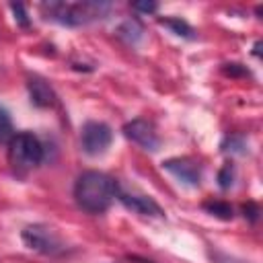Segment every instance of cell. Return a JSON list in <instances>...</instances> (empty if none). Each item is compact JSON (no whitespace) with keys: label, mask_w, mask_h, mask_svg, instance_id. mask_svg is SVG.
I'll return each mask as SVG.
<instances>
[{"label":"cell","mask_w":263,"mask_h":263,"mask_svg":"<svg viewBox=\"0 0 263 263\" xmlns=\"http://www.w3.org/2000/svg\"><path fill=\"white\" fill-rule=\"evenodd\" d=\"M117 37L121 41H125L127 45H138L142 41V37H144V27L136 18H129V21H125V23L119 25Z\"/></svg>","instance_id":"10"},{"label":"cell","mask_w":263,"mask_h":263,"mask_svg":"<svg viewBox=\"0 0 263 263\" xmlns=\"http://www.w3.org/2000/svg\"><path fill=\"white\" fill-rule=\"evenodd\" d=\"M224 74L236 76V74H247V70L240 68V64H226V66H224Z\"/></svg>","instance_id":"20"},{"label":"cell","mask_w":263,"mask_h":263,"mask_svg":"<svg viewBox=\"0 0 263 263\" xmlns=\"http://www.w3.org/2000/svg\"><path fill=\"white\" fill-rule=\"evenodd\" d=\"M119 195L113 177L101 171H84L74 183V201L86 214H103Z\"/></svg>","instance_id":"1"},{"label":"cell","mask_w":263,"mask_h":263,"mask_svg":"<svg viewBox=\"0 0 263 263\" xmlns=\"http://www.w3.org/2000/svg\"><path fill=\"white\" fill-rule=\"evenodd\" d=\"M27 90H29L31 103H33L35 107H39V109H49V107H53V105L58 103V97H55L53 88H51L45 80H41V78H37V76L29 78Z\"/></svg>","instance_id":"9"},{"label":"cell","mask_w":263,"mask_h":263,"mask_svg":"<svg viewBox=\"0 0 263 263\" xmlns=\"http://www.w3.org/2000/svg\"><path fill=\"white\" fill-rule=\"evenodd\" d=\"M242 212H245V218H249L251 222H257V218H259V208H257L255 203L242 205Z\"/></svg>","instance_id":"19"},{"label":"cell","mask_w":263,"mask_h":263,"mask_svg":"<svg viewBox=\"0 0 263 263\" xmlns=\"http://www.w3.org/2000/svg\"><path fill=\"white\" fill-rule=\"evenodd\" d=\"M132 8H134V10H138V12L152 14V12H156L158 4H156V2H132Z\"/></svg>","instance_id":"18"},{"label":"cell","mask_w":263,"mask_h":263,"mask_svg":"<svg viewBox=\"0 0 263 263\" xmlns=\"http://www.w3.org/2000/svg\"><path fill=\"white\" fill-rule=\"evenodd\" d=\"M12 136H14V127H12L10 113L0 105V144H8Z\"/></svg>","instance_id":"14"},{"label":"cell","mask_w":263,"mask_h":263,"mask_svg":"<svg viewBox=\"0 0 263 263\" xmlns=\"http://www.w3.org/2000/svg\"><path fill=\"white\" fill-rule=\"evenodd\" d=\"M123 136L127 140H132L134 144L142 146L144 150H150V152L158 150V146H160V138H158L154 123L148 119H142V117L127 121L123 125Z\"/></svg>","instance_id":"6"},{"label":"cell","mask_w":263,"mask_h":263,"mask_svg":"<svg viewBox=\"0 0 263 263\" xmlns=\"http://www.w3.org/2000/svg\"><path fill=\"white\" fill-rule=\"evenodd\" d=\"M8 146V164L16 175H27L43 160V146L37 136L31 132H18L10 138Z\"/></svg>","instance_id":"3"},{"label":"cell","mask_w":263,"mask_h":263,"mask_svg":"<svg viewBox=\"0 0 263 263\" xmlns=\"http://www.w3.org/2000/svg\"><path fill=\"white\" fill-rule=\"evenodd\" d=\"M162 168L168 171L173 177H177L181 183L189 187H197L201 181V164L189 156H177L162 162Z\"/></svg>","instance_id":"7"},{"label":"cell","mask_w":263,"mask_h":263,"mask_svg":"<svg viewBox=\"0 0 263 263\" xmlns=\"http://www.w3.org/2000/svg\"><path fill=\"white\" fill-rule=\"evenodd\" d=\"M203 210H205L208 214H212V216L220 218V220H232V216H234L232 205H230V203H226V201H218V199L205 201V203H203Z\"/></svg>","instance_id":"12"},{"label":"cell","mask_w":263,"mask_h":263,"mask_svg":"<svg viewBox=\"0 0 263 263\" xmlns=\"http://www.w3.org/2000/svg\"><path fill=\"white\" fill-rule=\"evenodd\" d=\"M21 238L31 251L47 255V257H60L66 253V242L47 224H29L21 232Z\"/></svg>","instance_id":"4"},{"label":"cell","mask_w":263,"mask_h":263,"mask_svg":"<svg viewBox=\"0 0 263 263\" xmlns=\"http://www.w3.org/2000/svg\"><path fill=\"white\" fill-rule=\"evenodd\" d=\"M210 259L214 261V263H249V261H245V259H238V257H234V255H230V253H226V251H220V249H210Z\"/></svg>","instance_id":"16"},{"label":"cell","mask_w":263,"mask_h":263,"mask_svg":"<svg viewBox=\"0 0 263 263\" xmlns=\"http://www.w3.org/2000/svg\"><path fill=\"white\" fill-rule=\"evenodd\" d=\"M111 10L109 2L103 0H84V2H43L41 12L45 18L60 23L64 27H82L92 21L105 18Z\"/></svg>","instance_id":"2"},{"label":"cell","mask_w":263,"mask_h":263,"mask_svg":"<svg viewBox=\"0 0 263 263\" xmlns=\"http://www.w3.org/2000/svg\"><path fill=\"white\" fill-rule=\"evenodd\" d=\"M10 10H12L14 21H16V25H18V27H23V29H29V27H31V21H29L27 10H25V6H23V4L12 2V4H10Z\"/></svg>","instance_id":"17"},{"label":"cell","mask_w":263,"mask_h":263,"mask_svg":"<svg viewBox=\"0 0 263 263\" xmlns=\"http://www.w3.org/2000/svg\"><path fill=\"white\" fill-rule=\"evenodd\" d=\"M160 25H164V27H168L175 35H179V37H185V39H193L195 35H193V29L185 23V21H181V18H177V16H168V18H160Z\"/></svg>","instance_id":"13"},{"label":"cell","mask_w":263,"mask_h":263,"mask_svg":"<svg viewBox=\"0 0 263 263\" xmlns=\"http://www.w3.org/2000/svg\"><path fill=\"white\" fill-rule=\"evenodd\" d=\"M234 177H236V171H234V164L232 162H226L220 173H218V185L222 189H230L234 185Z\"/></svg>","instance_id":"15"},{"label":"cell","mask_w":263,"mask_h":263,"mask_svg":"<svg viewBox=\"0 0 263 263\" xmlns=\"http://www.w3.org/2000/svg\"><path fill=\"white\" fill-rule=\"evenodd\" d=\"M222 152L226 154H245L249 150V142L242 134H230L222 140Z\"/></svg>","instance_id":"11"},{"label":"cell","mask_w":263,"mask_h":263,"mask_svg":"<svg viewBox=\"0 0 263 263\" xmlns=\"http://www.w3.org/2000/svg\"><path fill=\"white\" fill-rule=\"evenodd\" d=\"M113 140V132L105 121H86L80 129V144L88 156L103 154Z\"/></svg>","instance_id":"5"},{"label":"cell","mask_w":263,"mask_h":263,"mask_svg":"<svg viewBox=\"0 0 263 263\" xmlns=\"http://www.w3.org/2000/svg\"><path fill=\"white\" fill-rule=\"evenodd\" d=\"M117 199L123 203L125 210L140 214V216H154V218H162L164 210L148 195H129V193H119Z\"/></svg>","instance_id":"8"}]
</instances>
